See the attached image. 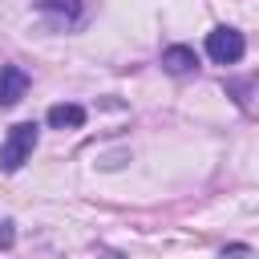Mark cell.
<instances>
[{
  "instance_id": "cell-6",
  "label": "cell",
  "mask_w": 259,
  "mask_h": 259,
  "mask_svg": "<svg viewBox=\"0 0 259 259\" xmlns=\"http://www.w3.org/2000/svg\"><path fill=\"white\" fill-rule=\"evenodd\" d=\"M40 12L53 16L57 24H73L81 20V0H40Z\"/></svg>"
},
{
  "instance_id": "cell-4",
  "label": "cell",
  "mask_w": 259,
  "mask_h": 259,
  "mask_svg": "<svg viewBox=\"0 0 259 259\" xmlns=\"http://www.w3.org/2000/svg\"><path fill=\"white\" fill-rule=\"evenodd\" d=\"M162 69L174 73V77H186V73L198 69V53L186 49V45H170V49H162Z\"/></svg>"
},
{
  "instance_id": "cell-7",
  "label": "cell",
  "mask_w": 259,
  "mask_h": 259,
  "mask_svg": "<svg viewBox=\"0 0 259 259\" xmlns=\"http://www.w3.org/2000/svg\"><path fill=\"white\" fill-rule=\"evenodd\" d=\"M0 247H12V223H0Z\"/></svg>"
},
{
  "instance_id": "cell-3",
  "label": "cell",
  "mask_w": 259,
  "mask_h": 259,
  "mask_svg": "<svg viewBox=\"0 0 259 259\" xmlns=\"http://www.w3.org/2000/svg\"><path fill=\"white\" fill-rule=\"evenodd\" d=\"M24 93H28V73L20 65H0V105L8 109L16 101H24Z\"/></svg>"
},
{
  "instance_id": "cell-1",
  "label": "cell",
  "mask_w": 259,
  "mask_h": 259,
  "mask_svg": "<svg viewBox=\"0 0 259 259\" xmlns=\"http://www.w3.org/2000/svg\"><path fill=\"white\" fill-rule=\"evenodd\" d=\"M36 138H40L36 121H16V125L8 130V138L0 142V170H4V174H16V170L32 158Z\"/></svg>"
},
{
  "instance_id": "cell-2",
  "label": "cell",
  "mask_w": 259,
  "mask_h": 259,
  "mask_svg": "<svg viewBox=\"0 0 259 259\" xmlns=\"http://www.w3.org/2000/svg\"><path fill=\"white\" fill-rule=\"evenodd\" d=\"M243 53H247V40H243L239 28L219 24V28L206 32V57H210L214 65H235V61H243Z\"/></svg>"
},
{
  "instance_id": "cell-5",
  "label": "cell",
  "mask_w": 259,
  "mask_h": 259,
  "mask_svg": "<svg viewBox=\"0 0 259 259\" xmlns=\"http://www.w3.org/2000/svg\"><path fill=\"white\" fill-rule=\"evenodd\" d=\"M45 121H49L53 130H81V125H85V105H77V101H61V105L49 109Z\"/></svg>"
}]
</instances>
